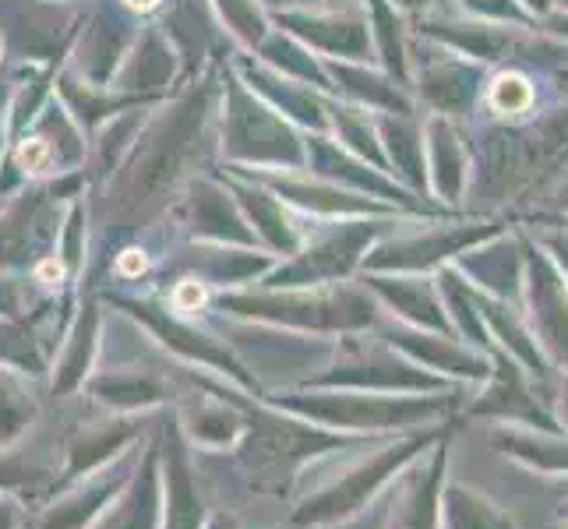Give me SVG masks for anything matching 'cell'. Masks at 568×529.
Listing matches in <instances>:
<instances>
[{
	"label": "cell",
	"mask_w": 568,
	"mask_h": 529,
	"mask_svg": "<svg viewBox=\"0 0 568 529\" xmlns=\"http://www.w3.org/2000/svg\"><path fill=\"white\" fill-rule=\"evenodd\" d=\"M427 435L420 438H409V441H396V445H388L382 448V452H371L364 462L357 466H349L346 474L325 487V491H318L315 498H311L304 508H301V522H336V519H346V516H354L361 512V508L375 498L382 487L399 474L403 466L414 462L424 448H427Z\"/></svg>",
	"instance_id": "cell-1"
},
{
	"label": "cell",
	"mask_w": 568,
	"mask_h": 529,
	"mask_svg": "<svg viewBox=\"0 0 568 529\" xmlns=\"http://www.w3.org/2000/svg\"><path fill=\"white\" fill-rule=\"evenodd\" d=\"M445 448H435L427 462L403 480L396 501H392L388 529H442V487H445Z\"/></svg>",
	"instance_id": "cell-2"
},
{
	"label": "cell",
	"mask_w": 568,
	"mask_h": 529,
	"mask_svg": "<svg viewBox=\"0 0 568 529\" xmlns=\"http://www.w3.org/2000/svg\"><path fill=\"white\" fill-rule=\"evenodd\" d=\"M495 448L537 477H568V438L565 430L534 427H498L491 435Z\"/></svg>",
	"instance_id": "cell-3"
},
{
	"label": "cell",
	"mask_w": 568,
	"mask_h": 529,
	"mask_svg": "<svg viewBox=\"0 0 568 529\" xmlns=\"http://www.w3.org/2000/svg\"><path fill=\"white\" fill-rule=\"evenodd\" d=\"M442 529H516V522L487 495L474 491V487H466L459 480H445Z\"/></svg>",
	"instance_id": "cell-4"
},
{
	"label": "cell",
	"mask_w": 568,
	"mask_h": 529,
	"mask_svg": "<svg viewBox=\"0 0 568 529\" xmlns=\"http://www.w3.org/2000/svg\"><path fill=\"white\" fill-rule=\"evenodd\" d=\"M530 85H526V78H519V74H505V78H498V85H495V92H491V103L498 106V110H505V113H516V110H523V106H530Z\"/></svg>",
	"instance_id": "cell-5"
},
{
	"label": "cell",
	"mask_w": 568,
	"mask_h": 529,
	"mask_svg": "<svg viewBox=\"0 0 568 529\" xmlns=\"http://www.w3.org/2000/svg\"><path fill=\"white\" fill-rule=\"evenodd\" d=\"M18 163H22L26 170H32V173H43L47 163H50V145L39 142V139L26 142L22 149H18Z\"/></svg>",
	"instance_id": "cell-6"
},
{
	"label": "cell",
	"mask_w": 568,
	"mask_h": 529,
	"mask_svg": "<svg viewBox=\"0 0 568 529\" xmlns=\"http://www.w3.org/2000/svg\"><path fill=\"white\" fill-rule=\"evenodd\" d=\"M173 301H178L181 311H199V304H205V289H202L199 283H184Z\"/></svg>",
	"instance_id": "cell-7"
},
{
	"label": "cell",
	"mask_w": 568,
	"mask_h": 529,
	"mask_svg": "<svg viewBox=\"0 0 568 529\" xmlns=\"http://www.w3.org/2000/svg\"><path fill=\"white\" fill-rule=\"evenodd\" d=\"M116 268H121L124 272V276H142V272L149 268V258H145V254L142 251H124L121 254V262H116Z\"/></svg>",
	"instance_id": "cell-8"
},
{
	"label": "cell",
	"mask_w": 568,
	"mask_h": 529,
	"mask_svg": "<svg viewBox=\"0 0 568 529\" xmlns=\"http://www.w3.org/2000/svg\"><path fill=\"white\" fill-rule=\"evenodd\" d=\"M61 276H64V268L57 265V262H43V265H39V279H43V283H53V279H61Z\"/></svg>",
	"instance_id": "cell-9"
},
{
	"label": "cell",
	"mask_w": 568,
	"mask_h": 529,
	"mask_svg": "<svg viewBox=\"0 0 568 529\" xmlns=\"http://www.w3.org/2000/svg\"><path fill=\"white\" fill-rule=\"evenodd\" d=\"M160 0H128V8H134V11H152Z\"/></svg>",
	"instance_id": "cell-10"
},
{
	"label": "cell",
	"mask_w": 568,
	"mask_h": 529,
	"mask_svg": "<svg viewBox=\"0 0 568 529\" xmlns=\"http://www.w3.org/2000/svg\"><path fill=\"white\" fill-rule=\"evenodd\" d=\"M561 430H568V385H565V391H561Z\"/></svg>",
	"instance_id": "cell-11"
},
{
	"label": "cell",
	"mask_w": 568,
	"mask_h": 529,
	"mask_svg": "<svg viewBox=\"0 0 568 529\" xmlns=\"http://www.w3.org/2000/svg\"><path fill=\"white\" fill-rule=\"evenodd\" d=\"M558 522L568 529V498H565V501H561V508H558Z\"/></svg>",
	"instance_id": "cell-12"
}]
</instances>
